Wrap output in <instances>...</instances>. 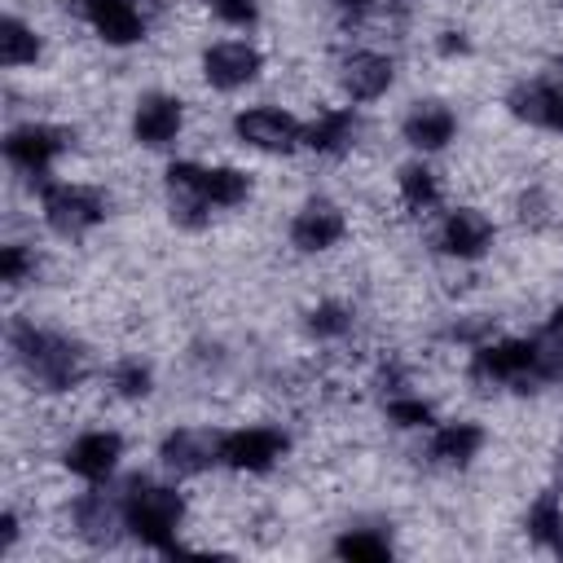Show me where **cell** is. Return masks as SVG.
Masks as SVG:
<instances>
[{
  "label": "cell",
  "mask_w": 563,
  "mask_h": 563,
  "mask_svg": "<svg viewBox=\"0 0 563 563\" xmlns=\"http://www.w3.org/2000/svg\"><path fill=\"white\" fill-rule=\"evenodd\" d=\"M167 189H172V216L189 229L207 220L211 207H238L251 194L246 172L238 167H198V163H172L167 167Z\"/></svg>",
  "instance_id": "6da1fadb"
},
{
  "label": "cell",
  "mask_w": 563,
  "mask_h": 563,
  "mask_svg": "<svg viewBox=\"0 0 563 563\" xmlns=\"http://www.w3.org/2000/svg\"><path fill=\"white\" fill-rule=\"evenodd\" d=\"M9 343L18 352V361L26 365V374L44 387V391H70L84 378V352L79 343H70L66 334L40 330L35 321H13Z\"/></svg>",
  "instance_id": "7a4b0ae2"
},
{
  "label": "cell",
  "mask_w": 563,
  "mask_h": 563,
  "mask_svg": "<svg viewBox=\"0 0 563 563\" xmlns=\"http://www.w3.org/2000/svg\"><path fill=\"white\" fill-rule=\"evenodd\" d=\"M180 515H185V501H180L176 488H163V484H150V479H132L128 493H123L128 532L141 537L154 550H176Z\"/></svg>",
  "instance_id": "3957f363"
},
{
  "label": "cell",
  "mask_w": 563,
  "mask_h": 563,
  "mask_svg": "<svg viewBox=\"0 0 563 563\" xmlns=\"http://www.w3.org/2000/svg\"><path fill=\"white\" fill-rule=\"evenodd\" d=\"M471 378L484 383V387H519V391H528L532 383H541V374H537V343L510 339V343L475 347Z\"/></svg>",
  "instance_id": "277c9868"
},
{
  "label": "cell",
  "mask_w": 563,
  "mask_h": 563,
  "mask_svg": "<svg viewBox=\"0 0 563 563\" xmlns=\"http://www.w3.org/2000/svg\"><path fill=\"white\" fill-rule=\"evenodd\" d=\"M40 202H44L48 229H57L62 238L88 233L110 211V198L101 189H92V185H44L40 189Z\"/></svg>",
  "instance_id": "5b68a950"
},
{
  "label": "cell",
  "mask_w": 563,
  "mask_h": 563,
  "mask_svg": "<svg viewBox=\"0 0 563 563\" xmlns=\"http://www.w3.org/2000/svg\"><path fill=\"white\" fill-rule=\"evenodd\" d=\"M70 128H53V123H26V128H13L9 136H4V158L18 167V172H26V176H35V180H44V172H48V163L62 154V150H70Z\"/></svg>",
  "instance_id": "8992f818"
},
{
  "label": "cell",
  "mask_w": 563,
  "mask_h": 563,
  "mask_svg": "<svg viewBox=\"0 0 563 563\" xmlns=\"http://www.w3.org/2000/svg\"><path fill=\"white\" fill-rule=\"evenodd\" d=\"M233 132L255 145V150H268V154H290L299 141H303V128L295 123V114L277 110V106H255V110H242L233 119Z\"/></svg>",
  "instance_id": "52a82bcc"
},
{
  "label": "cell",
  "mask_w": 563,
  "mask_h": 563,
  "mask_svg": "<svg viewBox=\"0 0 563 563\" xmlns=\"http://www.w3.org/2000/svg\"><path fill=\"white\" fill-rule=\"evenodd\" d=\"M282 453H286V435L268 431V427H246V431L220 435V462L233 471H268Z\"/></svg>",
  "instance_id": "ba28073f"
},
{
  "label": "cell",
  "mask_w": 563,
  "mask_h": 563,
  "mask_svg": "<svg viewBox=\"0 0 563 563\" xmlns=\"http://www.w3.org/2000/svg\"><path fill=\"white\" fill-rule=\"evenodd\" d=\"M506 106H510L515 119H528V123H537V128L563 132V75L515 84L510 97H506Z\"/></svg>",
  "instance_id": "9c48e42d"
},
{
  "label": "cell",
  "mask_w": 563,
  "mask_h": 563,
  "mask_svg": "<svg viewBox=\"0 0 563 563\" xmlns=\"http://www.w3.org/2000/svg\"><path fill=\"white\" fill-rule=\"evenodd\" d=\"M202 75H207L211 88L233 92V88H242V84H251V79L260 75V53H255L251 44H242V40L211 44V48L202 53Z\"/></svg>",
  "instance_id": "30bf717a"
},
{
  "label": "cell",
  "mask_w": 563,
  "mask_h": 563,
  "mask_svg": "<svg viewBox=\"0 0 563 563\" xmlns=\"http://www.w3.org/2000/svg\"><path fill=\"white\" fill-rule=\"evenodd\" d=\"M70 9L79 18H88L97 26V35L110 44H132L145 35V18L136 13L132 0H70Z\"/></svg>",
  "instance_id": "8fae6325"
},
{
  "label": "cell",
  "mask_w": 563,
  "mask_h": 563,
  "mask_svg": "<svg viewBox=\"0 0 563 563\" xmlns=\"http://www.w3.org/2000/svg\"><path fill=\"white\" fill-rule=\"evenodd\" d=\"M158 457H163V466L176 471V475H198V471H207L211 462H220V435L198 431V427H180V431H172V435L163 440Z\"/></svg>",
  "instance_id": "7c38bea8"
},
{
  "label": "cell",
  "mask_w": 563,
  "mask_h": 563,
  "mask_svg": "<svg viewBox=\"0 0 563 563\" xmlns=\"http://www.w3.org/2000/svg\"><path fill=\"white\" fill-rule=\"evenodd\" d=\"M488 246H493V224H488L484 211L457 207V211L444 216V224H440V251H444V255L475 260V255H484Z\"/></svg>",
  "instance_id": "4fadbf2b"
},
{
  "label": "cell",
  "mask_w": 563,
  "mask_h": 563,
  "mask_svg": "<svg viewBox=\"0 0 563 563\" xmlns=\"http://www.w3.org/2000/svg\"><path fill=\"white\" fill-rule=\"evenodd\" d=\"M119 457H123V440H119L114 431H84V435L66 449V466H70L75 475L92 479V484L110 479V471L119 466Z\"/></svg>",
  "instance_id": "5bb4252c"
},
{
  "label": "cell",
  "mask_w": 563,
  "mask_h": 563,
  "mask_svg": "<svg viewBox=\"0 0 563 563\" xmlns=\"http://www.w3.org/2000/svg\"><path fill=\"white\" fill-rule=\"evenodd\" d=\"M75 532L88 541V545H110L114 537H119V528H128V519H123V501H114V497H106V493H84L79 501H75Z\"/></svg>",
  "instance_id": "9a60e30c"
},
{
  "label": "cell",
  "mask_w": 563,
  "mask_h": 563,
  "mask_svg": "<svg viewBox=\"0 0 563 563\" xmlns=\"http://www.w3.org/2000/svg\"><path fill=\"white\" fill-rule=\"evenodd\" d=\"M339 238H343V211H339L334 202L312 198V202L290 220V242H295L299 251H325V246H334Z\"/></svg>",
  "instance_id": "2e32d148"
},
{
  "label": "cell",
  "mask_w": 563,
  "mask_h": 563,
  "mask_svg": "<svg viewBox=\"0 0 563 563\" xmlns=\"http://www.w3.org/2000/svg\"><path fill=\"white\" fill-rule=\"evenodd\" d=\"M176 132H180V101H176V97L154 92V97H145V101L136 106L132 136H136L141 145H150V150L172 145V141H176Z\"/></svg>",
  "instance_id": "e0dca14e"
},
{
  "label": "cell",
  "mask_w": 563,
  "mask_h": 563,
  "mask_svg": "<svg viewBox=\"0 0 563 563\" xmlns=\"http://www.w3.org/2000/svg\"><path fill=\"white\" fill-rule=\"evenodd\" d=\"M339 84L352 101H374L391 88V62L383 53H352L339 70Z\"/></svg>",
  "instance_id": "ac0fdd59"
},
{
  "label": "cell",
  "mask_w": 563,
  "mask_h": 563,
  "mask_svg": "<svg viewBox=\"0 0 563 563\" xmlns=\"http://www.w3.org/2000/svg\"><path fill=\"white\" fill-rule=\"evenodd\" d=\"M453 132H457V119H453V110L440 106V101H422V106H413L409 119H405V141L418 145V150H440V145L453 141Z\"/></svg>",
  "instance_id": "d6986e66"
},
{
  "label": "cell",
  "mask_w": 563,
  "mask_h": 563,
  "mask_svg": "<svg viewBox=\"0 0 563 563\" xmlns=\"http://www.w3.org/2000/svg\"><path fill=\"white\" fill-rule=\"evenodd\" d=\"M356 141V114L352 110H325L317 123L303 128V145H312L317 154H343Z\"/></svg>",
  "instance_id": "ffe728a7"
},
{
  "label": "cell",
  "mask_w": 563,
  "mask_h": 563,
  "mask_svg": "<svg viewBox=\"0 0 563 563\" xmlns=\"http://www.w3.org/2000/svg\"><path fill=\"white\" fill-rule=\"evenodd\" d=\"M484 444V431L475 422H449L431 435V457L444 466H466Z\"/></svg>",
  "instance_id": "44dd1931"
},
{
  "label": "cell",
  "mask_w": 563,
  "mask_h": 563,
  "mask_svg": "<svg viewBox=\"0 0 563 563\" xmlns=\"http://www.w3.org/2000/svg\"><path fill=\"white\" fill-rule=\"evenodd\" d=\"M35 57H40V35L22 18H4L0 22V62L13 70V66H31Z\"/></svg>",
  "instance_id": "7402d4cb"
},
{
  "label": "cell",
  "mask_w": 563,
  "mask_h": 563,
  "mask_svg": "<svg viewBox=\"0 0 563 563\" xmlns=\"http://www.w3.org/2000/svg\"><path fill=\"white\" fill-rule=\"evenodd\" d=\"M334 554L352 559V563H383V559H391V541L374 528H356V532H343L334 541Z\"/></svg>",
  "instance_id": "603a6c76"
},
{
  "label": "cell",
  "mask_w": 563,
  "mask_h": 563,
  "mask_svg": "<svg viewBox=\"0 0 563 563\" xmlns=\"http://www.w3.org/2000/svg\"><path fill=\"white\" fill-rule=\"evenodd\" d=\"M528 537L559 550V541H563V510H559V497L554 493H541L532 501V510H528Z\"/></svg>",
  "instance_id": "cb8c5ba5"
},
{
  "label": "cell",
  "mask_w": 563,
  "mask_h": 563,
  "mask_svg": "<svg viewBox=\"0 0 563 563\" xmlns=\"http://www.w3.org/2000/svg\"><path fill=\"white\" fill-rule=\"evenodd\" d=\"M400 194H405L409 211H427V207L440 202V185H435V176H431L427 167H418V163L400 172Z\"/></svg>",
  "instance_id": "d4e9b609"
},
{
  "label": "cell",
  "mask_w": 563,
  "mask_h": 563,
  "mask_svg": "<svg viewBox=\"0 0 563 563\" xmlns=\"http://www.w3.org/2000/svg\"><path fill=\"white\" fill-rule=\"evenodd\" d=\"M537 374H541V383H563V330H554V325L537 343Z\"/></svg>",
  "instance_id": "484cf974"
},
{
  "label": "cell",
  "mask_w": 563,
  "mask_h": 563,
  "mask_svg": "<svg viewBox=\"0 0 563 563\" xmlns=\"http://www.w3.org/2000/svg\"><path fill=\"white\" fill-rule=\"evenodd\" d=\"M347 325H352V317H347L343 303H317L308 312V330L317 339H339V334H347Z\"/></svg>",
  "instance_id": "4316f807"
},
{
  "label": "cell",
  "mask_w": 563,
  "mask_h": 563,
  "mask_svg": "<svg viewBox=\"0 0 563 563\" xmlns=\"http://www.w3.org/2000/svg\"><path fill=\"white\" fill-rule=\"evenodd\" d=\"M31 273H35V255H31L26 246H4V251H0V282L18 286V282H26Z\"/></svg>",
  "instance_id": "83f0119b"
},
{
  "label": "cell",
  "mask_w": 563,
  "mask_h": 563,
  "mask_svg": "<svg viewBox=\"0 0 563 563\" xmlns=\"http://www.w3.org/2000/svg\"><path fill=\"white\" fill-rule=\"evenodd\" d=\"M387 418L396 427H427L431 422V405L413 400V396H396V400H387Z\"/></svg>",
  "instance_id": "f1b7e54d"
},
{
  "label": "cell",
  "mask_w": 563,
  "mask_h": 563,
  "mask_svg": "<svg viewBox=\"0 0 563 563\" xmlns=\"http://www.w3.org/2000/svg\"><path fill=\"white\" fill-rule=\"evenodd\" d=\"M114 387H119V396H145V391H150V365H141V361H119V365H114Z\"/></svg>",
  "instance_id": "f546056e"
},
{
  "label": "cell",
  "mask_w": 563,
  "mask_h": 563,
  "mask_svg": "<svg viewBox=\"0 0 563 563\" xmlns=\"http://www.w3.org/2000/svg\"><path fill=\"white\" fill-rule=\"evenodd\" d=\"M211 9L229 26H251L255 22V0H211Z\"/></svg>",
  "instance_id": "4dcf8cb0"
},
{
  "label": "cell",
  "mask_w": 563,
  "mask_h": 563,
  "mask_svg": "<svg viewBox=\"0 0 563 563\" xmlns=\"http://www.w3.org/2000/svg\"><path fill=\"white\" fill-rule=\"evenodd\" d=\"M519 207H523V211H519L523 220H532V224H541V220H545V198H541V194H523V202H519Z\"/></svg>",
  "instance_id": "1f68e13d"
},
{
  "label": "cell",
  "mask_w": 563,
  "mask_h": 563,
  "mask_svg": "<svg viewBox=\"0 0 563 563\" xmlns=\"http://www.w3.org/2000/svg\"><path fill=\"white\" fill-rule=\"evenodd\" d=\"M462 48H466V40H462V35H453V31L440 40V53H462Z\"/></svg>",
  "instance_id": "d6a6232c"
},
{
  "label": "cell",
  "mask_w": 563,
  "mask_h": 563,
  "mask_svg": "<svg viewBox=\"0 0 563 563\" xmlns=\"http://www.w3.org/2000/svg\"><path fill=\"white\" fill-rule=\"evenodd\" d=\"M0 528H4V545H13V541H18V519H13V515H4V519H0Z\"/></svg>",
  "instance_id": "836d02e7"
},
{
  "label": "cell",
  "mask_w": 563,
  "mask_h": 563,
  "mask_svg": "<svg viewBox=\"0 0 563 563\" xmlns=\"http://www.w3.org/2000/svg\"><path fill=\"white\" fill-rule=\"evenodd\" d=\"M334 4H339V9H352V13H356V9H365V4H374V0H334Z\"/></svg>",
  "instance_id": "e575fe53"
},
{
  "label": "cell",
  "mask_w": 563,
  "mask_h": 563,
  "mask_svg": "<svg viewBox=\"0 0 563 563\" xmlns=\"http://www.w3.org/2000/svg\"><path fill=\"white\" fill-rule=\"evenodd\" d=\"M550 325H554V330H563V308H559V312L550 317Z\"/></svg>",
  "instance_id": "d590c367"
}]
</instances>
